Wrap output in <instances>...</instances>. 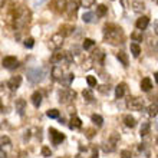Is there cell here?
<instances>
[{
  "mask_svg": "<svg viewBox=\"0 0 158 158\" xmlns=\"http://www.w3.org/2000/svg\"><path fill=\"white\" fill-rule=\"evenodd\" d=\"M104 39L111 45H119L124 43V32L119 26L109 23L104 27Z\"/></svg>",
  "mask_w": 158,
  "mask_h": 158,
  "instance_id": "1",
  "label": "cell"
},
{
  "mask_svg": "<svg viewBox=\"0 0 158 158\" xmlns=\"http://www.w3.org/2000/svg\"><path fill=\"white\" fill-rule=\"evenodd\" d=\"M43 76H45V71L42 68H33L27 71V79L32 83H39L43 79Z\"/></svg>",
  "mask_w": 158,
  "mask_h": 158,
  "instance_id": "2",
  "label": "cell"
},
{
  "mask_svg": "<svg viewBox=\"0 0 158 158\" xmlns=\"http://www.w3.org/2000/svg\"><path fill=\"white\" fill-rule=\"evenodd\" d=\"M118 141H119V135L114 132L112 135L108 138V141H105L104 144H102V150H104L105 152H112V151H115V148H117Z\"/></svg>",
  "mask_w": 158,
  "mask_h": 158,
  "instance_id": "3",
  "label": "cell"
},
{
  "mask_svg": "<svg viewBox=\"0 0 158 158\" xmlns=\"http://www.w3.org/2000/svg\"><path fill=\"white\" fill-rule=\"evenodd\" d=\"M76 98V92L66 88V89H63V91L59 92V102L60 104H69L71 101H73Z\"/></svg>",
  "mask_w": 158,
  "mask_h": 158,
  "instance_id": "4",
  "label": "cell"
},
{
  "mask_svg": "<svg viewBox=\"0 0 158 158\" xmlns=\"http://www.w3.org/2000/svg\"><path fill=\"white\" fill-rule=\"evenodd\" d=\"M127 106L131 111H141L144 108V99L142 98H138V96H134V98H129L127 101Z\"/></svg>",
  "mask_w": 158,
  "mask_h": 158,
  "instance_id": "5",
  "label": "cell"
},
{
  "mask_svg": "<svg viewBox=\"0 0 158 158\" xmlns=\"http://www.w3.org/2000/svg\"><path fill=\"white\" fill-rule=\"evenodd\" d=\"M49 138L53 145H59V144H62L65 141V134L59 132L58 129L55 128H49Z\"/></svg>",
  "mask_w": 158,
  "mask_h": 158,
  "instance_id": "6",
  "label": "cell"
},
{
  "mask_svg": "<svg viewBox=\"0 0 158 158\" xmlns=\"http://www.w3.org/2000/svg\"><path fill=\"white\" fill-rule=\"evenodd\" d=\"M63 38H65V36H63L62 33H55L49 40V46L55 50H59V48L63 45Z\"/></svg>",
  "mask_w": 158,
  "mask_h": 158,
  "instance_id": "7",
  "label": "cell"
},
{
  "mask_svg": "<svg viewBox=\"0 0 158 158\" xmlns=\"http://www.w3.org/2000/svg\"><path fill=\"white\" fill-rule=\"evenodd\" d=\"M2 63H3V68H6V69H16L19 66V60L15 56H6V58H3Z\"/></svg>",
  "mask_w": 158,
  "mask_h": 158,
  "instance_id": "8",
  "label": "cell"
},
{
  "mask_svg": "<svg viewBox=\"0 0 158 158\" xmlns=\"http://www.w3.org/2000/svg\"><path fill=\"white\" fill-rule=\"evenodd\" d=\"M20 83H22V76H12V78L9 79V82H7V88L10 89V91H17L19 89V86H20Z\"/></svg>",
  "mask_w": 158,
  "mask_h": 158,
  "instance_id": "9",
  "label": "cell"
},
{
  "mask_svg": "<svg viewBox=\"0 0 158 158\" xmlns=\"http://www.w3.org/2000/svg\"><path fill=\"white\" fill-rule=\"evenodd\" d=\"M68 52H62V50H55L53 55L50 56V63H59L63 59H66Z\"/></svg>",
  "mask_w": 158,
  "mask_h": 158,
  "instance_id": "10",
  "label": "cell"
},
{
  "mask_svg": "<svg viewBox=\"0 0 158 158\" xmlns=\"http://www.w3.org/2000/svg\"><path fill=\"white\" fill-rule=\"evenodd\" d=\"M16 111L17 114L20 115V117H23L26 112V101L23 99V98H19V99L16 101Z\"/></svg>",
  "mask_w": 158,
  "mask_h": 158,
  "instance_id": "11",
  "label": "cell"
},
{
  "mask_svg": "<svg viewBox=\"0 0 158 158\" xmlns=\"http://www.w3.org/2000/svg\"><path fill=\"white\" fill-rule=\"evenodd\" d=\"M92 60L94 62H96V63H104V60H105V53L102 52L101 49H96L94 53H92Z\"/></svg>",
  "mask_w": 158,
  "mask_h": 158,
  "instance_id": "12",
  "label": "cell"
},
{
  "mask_svg": "<svg viewBox=\"0 0 158 158\" xmlns=\"http://www.w3.org/2000/svg\"><path fill=\"white\" fill-rule=\"evenodd\" d=\"M148 23H150V17L147 16H141L139 19L137 20V23H135V26H137L138 30H144L147 29V26H148Z\"/></svg>",
  "mask_w": 158,
  "mask_h": 158,
  "instance_id": "13",
  "label": "cell"
},
{
  "mask_svg": "<svg viewBox=\"0 0 158 158\" xmlns=\"http://www.w3.org/2000/svg\"><path fill=\"white\" fill-rule=\"evenodd\" d=\"M76 12H78V4L75 3V2H69V3H66V13L68 16H73L75 17Z\"/></svg>",
  "mask_w": 158,
  "mask_h": 158,
  "instance_id": "14",
  "label": "cell"
},
{
  "mask_svg": "<svg viewBox=\"0 0 158 158\" xmlns=\"http://www.w3.org/2000/svg\"><path fill=\"white\" fill-rule=\"evenodd\" d=\"M82 127V121L79 119L76 115H73V117L71 118V121H69V128L71 129H79Z\"/></svg>",
  "mask_w": 158,
  "mask_h": 158,
  "instance_id": "15",
  "label": "cell"
},
{
  "mask_svg": "<svg viewBox=\"0 0 158 158\" xmlns=\"http://www.w3.org/2000/svg\"><path fill=\"white\" fill-rule=\"evenodd\" d=\"M151 88H152V81L150 78H144L141 81V89L144 92H150Z\"/></svg>",
  "mask_w": 158,
  "mask_h": 158,
  "instance_id": "16",
  "label": "cell"
},
{
  "mask_svg": "<svg viewBox=\"0 0 158 158\" xmlns=\"http://www.w3.org/2000/svg\"><path fill=\"white\" fill-rule=\"evenodd\" d=\"M117 59L118 60H119L121 63H122V66H128V63H129V60H128V55L125 53V52H122V50H121V52H118L117 53Z\"/></svg>",
  "mask_w": 158,
  "mask_h": 158,
  "instance_id": "17",
  "label": "cell"
},
{
  "mask_svg": "<svg viewBox=\"0 0 158 158\" xmlns=\"http://www.w3.org/2000/svg\"><path fill=\"white\" fill-rule=\"evenodd\" d=\"M52 76H53V79H56V81H60V79L63 78V71L60 66H53L52 68Z\"/></svg>",
  "mask_w": 158,
  "mask_h": 158,
  "instance_id": "18",
  "label": "cell"
},
{
  "mask_svg": "<svg viewBox=\"0 0 158 158\" xmlns=\"http://www.w3.org/2000/svg\"><path fill=\"white\" fill-rule=\"evenodd\" d=\"M32 104L36 106V108H39L42 104V94L39 91L33 92V95H32Z\"/></svg>",
  "mask_w": 158,
  "mask_h": 158,
  "instance_id": "19",
  "label": "cell"
},
{
  "mask_svg": "<svg viewBox=\"0 0 158 158\" xmlns=\"http://www.w3.org/2000/svg\"><path fill=\"white\" fill-rule=\"evenodd\" d=\"M131 6H132V10L135 13H141L144 9H145V6H144V3L142 2H138V0H134L132 3H131Z\"/></svg>",
  "mask_w": 158,
  "mask_h": 158,
  "instance_id": "20",
  "label": "cell"
},
{
  "mask_svg": "<svg viewBox=\"0 0 158 158\" xmlns=\"http://www.w3.org/2000/svg\"><path fill=\"white\" fill-rule=\"evenodd\" d=\"M124 124L128 127V128H134L135 125H137V121H135V118L132 117V115H125L124 117Z\"/></svg>",
  "mask_w": 158,
  "mask_h": 158,
  "instance_id": "21",
  "label": "cell"
},
{
  "mask_svg": "<svg viewBox=\"0 0 158 158\" xmlns=\"http://www.w3.org/2000/svg\"><path fill=\"white\" fill-rule=\"evenodd\" d=\"M125 89H127V85L125 83H119L117 88H115V96L117 98H122L125 95Z\"/></svg>",
  "mask_w": 158,
  "mask_h": 158,
  "instance_id": "22",
  "label": "cell"
},
{
  "mask_svg": "<svg viewBox=\"0 0 158 158\" xmlns=\"http://www.w3.org/2000/svg\"><path fill=\"white\" fill-rule=\"evenodd\" d=\"M150 131H151V124H150V122H142L141 131H139L141 137H147V135L150 134Z\"/></svg>",
  "mask_w": 158,
  "mask_h": 158,
  "instance_id": "23",
  "label": "cell"
},
{
  "mask_svg": "<svg viewBox=\"0 0 158 158\" xmlns=\"http://www.w3.org/2000/svg\"><path fill=\"white\" fill-rule=\"evenodd\" d=\"M72 81H73V75H72V73H68V75H63V78L60 79L59 82L62 83L63 86H69Z\"/></svg>",
  "mask_w": 158,
  "mask_h": 158,
  "instance_id": "24",
  "label": "cell"
},
{
  "mask_svg": "<svg viewBox=\"0 0 158 158\" xmlns=\"http://www.w3.org/2000/svg\"><path fill=\"white\" fill-rule=\"evenodd\" d=\"M131 53H132L134 58H138L139 56V53H141V48H139V45L138 43H131Z\"/></svg>",
  "mask_w": 158,
  "mask_h": 158,
  "instance_id": "25",
  "label": "cell"
},
{
  "mask_svg": "<svg viewBox=\"0 0 158 158\" xmlns=\"http://www.w3.org/2000/svg\"><path fill=\"white\" fill-rule=\"evenodd\" d=\"M142 38H144V35H142V30H135L131 33V39L134 42H142Z\"/></svg>",
  "mask_w": 158,
  "mask_h": 158,
  "instance_id": "26",
  "label": "cell"
},
{
  "mask_svg": "<svg viewBox=\"0 0 158 158\" xmlns=\"http://www.w3.org/2000/svg\"><path fill=\"white\" fill-rule=\"evenodd\" d=\"M148 115H150V117H157L158 115V104L152 102V104L148 106Z\"/></svg>",
  "mask_w": 158,
  "mask_h": 158,
  "instance_id": "27",
  "label": "cell"
},
{
  "mask_svg": "<svg viewBox=\"0 0 158 158\" xmlns=\"http://www.w3.org/2000/svg\"><path fill=\"white\" fill-rule=\"evenodd\" d=\"M106 12H108V7H106L105 4H99V6L96 7V16L104 17L105 15H106Z\"/></svg>",
  "mask_w": 158,
  "mask_h": 158,
  "instance_id": "28",
  "label": "cell"
},
{
  "mask_svg": "<svg viewBox=\"0 0 158 158\" xmlns=\"http://www.w3.org/2000/svg\"><path fill=\"white\" fill-rule=\"evenodd\" d=\"M92 122H94L96 127H102V125H104V118L101 117V115H98V114H94V115H92Z\"/></svg>",
  "mask_w": 158,
  "mask_h": 158,
  "instance_id": "29",
  "label": "cell"
},
{
  "mask_svg": "<svg viewBox=\"0 0 158 158\" xmlns=\"http://www.w3.org/2000/svg\"><path fill=\"white\" fill-rule=\"evenodd\" d=\"M82 96L85 98V101H88V102H92V101H94V94H92L91 89H85V91L82 92Z\"/></svg>",
  "mask_w": 158,
  "mask_h": 158,
  "instance_id": "30",
  "label": "cell"
},
{
  "mask_svg": "<svg viewBox=\"0 0 158 158\" xmlns=\"http://www.w3.org/2000/svg\"><path fill=\"white\" fill-rule=\"evenodd\" d=\"M94 45H95V42L92 40V39H85V40H83V45H82V48L85 50H89L91 49V48H94Z\"/></svg>",
  "mask_w": 158,
  "mask_h": 158,
  "instance_id": "31",
  "label": "cell"
},
{
  "mask_svg": "<svg viewBox=\"0 0 158 158\" xmlns=\"http://www.w3.org/2000/svg\"><path fill=\"white\" fill-rule=\"evenodd\" d=\"M82 20L85 22V23H91V22L94 20V13H92V12H86V13H83Z\"/></svg>",
  "mask_w": 158,
  "mask_h": 158,
  "instance_id": "32",
  "label": "cell"
},
{
  "mask_svg": "<svg viewBox=\"0 0 158 158\" xmlns=\"http://www.w3.org/2000/svg\"><path fill=\"white\" fill-rule=\"evenodd\" d=\"M72 30H73L72 26H62V27H60V33H62L63 36H68V35L72 33Z\"/></svg>",
  "mask_w": 158,
  "mask_h": 158,
  "instance_id": "33",
  "label": "cell"
},
{
  "mask_svg": "<svg viewBox=\"0 0 158 158\" xmlns=\"http://www.w3.org/2000/svg\"><path fill=\"white\" fill-rule=\"evenodd\" d=\"M95 4V0H81V6L85 9H89Z\"/></svg>",
  "mask_w": 158,
  "mask_h": 158,
  "instance_id": "34",
  "label": "cell"
},
{
  "mask_svg": "<svg viewBox=\"0 0 158 158\" xmlns=\"http://www.w3.org/2000/svg\"><path fill=\"white\" fill-rule=\"evenodd\" d=\"M46 115H48L49 118L56 119V118H59V111H58V109H49V111L46 112Z\"/></svg>",
  "mask_w": 158,
  "mask_h": 158,
  "instance_id": "35",
  "label": "cell"
},
{
  "mask_svg": "<svg viewBox=\"0 0 158 158\" xmlns=\"http://www.w3.org/2000/svg\"><path fill=\"white\" fill-rule=\"evenodd\" d=\"M86 82H88V85H89L91 88L96 86V78H95V76L88 75V76H86Z\"/></svg>",
  "mask_w": 158,
  "mask_h": 158,
  "instance_id": "36",
  "label": "cell"
},
{
  "mask_svg": "<svg viewBox=\"0 0 158 158\" xmlns=\"http://www.w3.org/2000/svg\"><path fill=\"white\" fill-rule=\"evenodd\" d=\"M42 155L43 157H50L52 155V151H50V148H48V147H42Z\"/></svg>",
  "mask_w": 158,
  "mask_h": 158,
  "instance_id": "37",
  "label": "cell"
},
{
  "mask_svg": "<svg viewBox=\"0 0 158 158\" xmlns=\"http://www.w3.org/2000/svg\"><path fill=\"white\" fill-rule=\"evenodd\" d=\"M33 45H35V39L33 38H27L25 40V46H26V48H29V49H30V48H33Z\"/></svg>",
  "mask_w": 158,
  "mask_h": 158,
  "instance_id": "38",
  "label": "cell"
},
{
  "mask_svg": "<svg viewBox=\"0 0 158 158\" xmlns=\"http://www.w3.org/2000/svg\"><path fill=\"white\" fill-rule=\"evenodd\" d=\"M121 158H132V154L129 150H122L121 151Z\"/></svg>",
  "mask_w": 158,
  "mask_h": 158,
  "instance_id": "39",
  "label": "cell"
},
{
  "mask_svg": "<svg viewBox=\"0 0 158 158\" xmlns=\"http://www.w3.org/2000/svg\"><path fill=\"white\" fill-rule=\"evenodd\" d=\"M98 89H99V92L101 94H109V91H111V86H106V85H102V86H99L98 88Z\"/></svg>",
  "mask_w": 158,
  "mask_h": 158,
  "instance_id": "40",
  "label": "cell"
},
{
  "mask_svg": "<svg viewBox=\"0 0 158 158\" xmlns=\"http://www.w3.org/2000/svg\"><path fill=\"white\" fill-rule=\"evenodd\" d=\"M2 145L3 147H10V139H9L7 137H2Z\"/></svg>",
  "mask_w": 158,
  "mask_h": 158,
  "instance_id": "41",
  "label": "cell"
},
{
  "mask_svg": "<svg viewBox=\"0 0 158 158\" xmlns=\"http://www.w3.org/2000/svg\"><path fill=\"white\" fill-rule=\"evenodd\" d=\"M154 78H155V81L158 82V72H155V73H154Z\"/></svg>",
  "mask_w": 158,
  "mask_h": 158,
  "instance_id": "42",
  "label": "cell"
},
{
  "mask_svg": "<svg viewBox=\"0 0 158 158\" xmlns=\"http://www.w3.org/2000/svg\"><path fill=\"white\" fill-rule=\"evenodd\" d=\"M2 158H6V154H4V151H2Z\"/></svg>",
  "mask_w": 158,
  "mask_h": 158,
  "instance_id": "43",
  "label": "cell"
},
{
  "mask_svg": "<svg viewBox=\"0 0 158 158\" xmlns=\"http://www.w3.org/2000/svg\"><path fill=\"white\" fill-rule=\"evenodd\" d=\"M155 33H157V35H158V25H157V26H155Z\"/></svg>",
  "mask_w": 158,
  "mask_h": 158,
  "instance_id": "44",
  "label": "cell"
},
{
  "mask_svg": "<svg viewBox=\"0 0 158 158\" xmlns=\"http://www.w3.org/2000/svg\"><path fill=\"white\" fill-rule=\"evenodd\" d=\"M157 144H158V137H157Z\"/></svg>",
  "mask_w": 158,
  "mask_h": 158,
  "instance_id": "45",
  "label": "cell"
},
{
  "mask_svg": "<svg viewBox=\"0 0 158 158\" xmlns=\"http://www.w3.org/2000/svg\"><path fill=\"white\" fill-rule=\"evenodd\" d=\"M62 158H66V157H62Z\"/></svg>",
  "mask_w": 158,
  "mask_h": 158,
  "instance_id": "46",
  "label": "cell"
},
{
  "mask_svg": "<svg viewBox=\"0 0 158 158\" xmlns=\"http://www.w3.org/2000/svg\"><path fill=\"white\" fill-rule=\"evenodd\" d=\"M157 3H158V0H157Z\"/></svg>",
  "mask_w": 158,
  "mask_h": 158,
  "instance_id": "47",
  "label": "cell"
}]
</instances>
